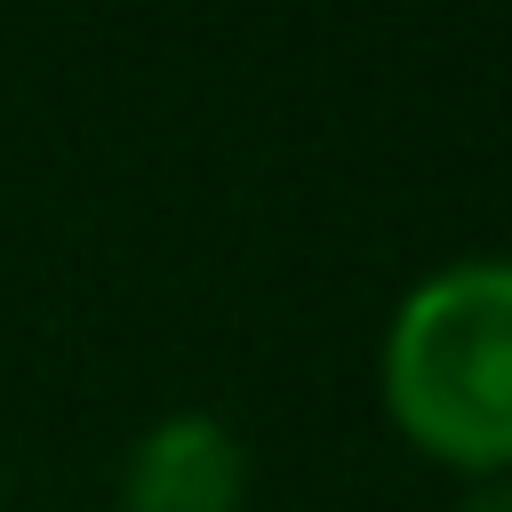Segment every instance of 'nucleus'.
I'll return each instance as SVG.
<instances>
[{
  "label": "nucleus",
  "instance_id": "nucleus-1",
  "mask_svg": "<svg viewBox=\"0 0 512 512\" xmlns=\"http://www.w3.org/2000/svg\"><path fill=\"white\" fill-rule=\"evenodd\" d=\"M384 400L424 456L464 472L512 464V256H464L400 296Z\"/></svg>",
  "mask_w": 512,
  "mask_h": 512
},
{
  "label": "nucleus",
  "instance_id": "nucleus-2",
  "mask_svg": "<svg viewBox=\"0 0 512 512\" xmlns=\"http://www.w3.org/2000/svg\"><path fill=\"white\" fill-rule=\"evenodd\" d=\"M248 456L240 432L208 408L160 416L128 456V512H240Z\"/></svg>",
  "mask_w": 512,
  "mask_h": 512
},
{
  "label": "nucleus",
  "instance_id": "nucleus-3",
  "mask_svg": "<svg viewBox=\"0 0 512 512\" xmlns=\"http://www.w3.org/2000/svg\"><path fill=\"white\" fill-rule=\"evenodd\" d=\"M456 512H512V480H496V488H480V496H464Z\"/></svg>",
  "mask_w": 512,
  "mask_h": 512
}]
</instances>
